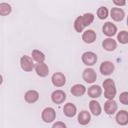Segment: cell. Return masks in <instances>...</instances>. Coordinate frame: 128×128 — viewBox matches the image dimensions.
<instances>
[{
  "label": "cell",
  "mask_w": 128,
  "mask_h": 128,
  "mask_svg": "<svg viewBox=\"0 0 128 128\" xmlns=\"http://www.w3.org/2000/svg\"><path fill=\"white\" fill-rule=\"evenodd\" d=\"M51 81H52V84L55 86V87H62L65 85L66 83V77L63 73L61 72H56L52 75L51 77Z\"/></svg>",
  "instance_id": "8"
},
{
  "label": "cell",
  "mask_w": 128,
  "mask_h": 128,
  "mask_svg": "<svg viewBox=\"0 0 128 128\" xmlns=\"http://www.w3.org/2000/svg\"><path fill=\"white\" fill-rule=\"evenodd\" d=\"M63 112H64V115H65L66 117L71 118V117H74V116L76 115V113H77V108H76V106H75L73 103H67V104H65L64 107H63Z\"/></svg>",
  "instance_id": "18"
},
{
  "label": "cell",
  "mask_w": 128,
  "mask_h": 128,
  "mask_svg": "<svg viewBox=\"0 0 128 128\" xmlns=\"http://www.w3.org/2000/svg\"><path fill=\"white\" fill-rule=\"evenodd\" d=\"M97 55L92 51H87L82 54V62L86 66H92L97 62Z\"/></svg>",
  "instance_id": "5"
},
{
  "label": "cell",
  "mask_w": 128,
  "mask_h": 128,
  "mask_svg": "<svg viewBox=\"0 0 128 128\" xmlns=\"http://www.w3.org/2000/svg\"><path fill=\"white\" fill-rule=\"evenodd\" d=\"M110 15H111V18L116 21V22H119V21H122L125 17V12L123 9L121 8H117V7H114L111 9L110 11Z\"/></svg>",
  "instance_id": "12"
},
{
  "label": "cell",
  "mask_w": 128,
  "mask_h": 128,
  "mask_svg": "<svg viewBox=\"0 0 128 128\" xmlns=\"http://www.w3.org/2000/svg\"><path fill=\"white\" fill-rule=\"evenodd\" d=\"M24 98H25V101L27 103L33 104V103H35V102L38 101V99H39V93L36 90H28L25 93Z\"/></svg>",
  "instance_id": "17"
},
{
  "label": "cell",
  "mask_w": 128,
  "mask_h": 128,
  "mask_svg": "<svg viewBox=\"0 0 128 128\" xmlns=\"http://www.w3.org/2000/svg\"><path fill=\"white\" fill-rule=\"evenodd\" d=\"M115 120L117 122V124L124 126L128 124V112L126 110H120L119 112H117Z\"/></svg>",
  "instance_id": "14"
},
{
  "label": "cell",
  "mask_w": 128,
  "mask_h": 128,
  "mask_svg": "<svg viewBox=\"0 0 128 128\" xmlns=\"http://www.w3.org/2000/svg\"><path fill=\"white\" fill-rule=\"evenodd\" d=\"M32 58L34 61H36L37 63H40V62H44L45 61V55L43 52H41L40 50H37V49H34L32 51V54H31Z\"/></svg>",
  "instance_id": "23"
},
{
  "label": "cell",
  "mask_w": 128,
  "mask_h": 128,
  "mask_svg": "<svg viewBox=\"0 0 128 128\" xmlns=\"http://www.w3.org/2000/svg\"><path fill=\"white\" fill-rule=\"evenodd\" d=\"M117 40L121 44H127L128 43V32L125 30L120 31L117 34Z\"/></svg>",
  "instance_id": "26"
},
{
  "label": "cell",
  "mask_w": 128,
  "mask_h": 128,
  "mask_svg": "<svg viewBox=\"0 0 128 128\" xmlns=\"http://www.w3.org/2000/svg\"><path fill=\"white\" fill-rule=\"evenodd\" d=\"M51 100L55 104H62L66 100V94L62 90H55L51 94Z\"/></svg>",
  "instance_id": "9"
},
{
  "label": "cell",
  "mask_w": 128,
  "mask_h": 128,
  "mask_svg": "<svg viewBox=\"0 0 128 128\" xmlns=\"http://www.w3.org/2000/svg\"><path fill=\"white\" fill-rule=\"evenodd\" d=\"M108 14H109V11H108L107 7H105V6H101V7H99L98 10H97V16H98V18L101 19V20L106 19V18L108 17Z\"/></svg>",
  "instance_id": "25"
},
{
  "label": "cell",
  "mask_w": 128,
  "mask_h": 128,
  "mask_svg": "<svg viewBox=\"0 0 128 128\" xmlns=\"http://www.w3.org/2000/svg\"><path fill=\"white\" fill-rule=\"evenodd\" d=\"M35 71H36V74L40 77H46L49 74V68L47 64H45L44 62L37 63L35 65Z\"/></svg>",
  "instance_id": "13"
},
{
  "label": "cell",
  "mask_w": 128,
  "mask_h": 128,
  "mask_svg": "<svg viewBox=\"0 0 128 128\" xmlns=\"http://www.w3.org/2000/svg\"><path fill=\"white\" fill-rule=\"evenodd\" d=\"M82 78L84 79L85 82L89 83V84H92L96 81L97 79V74L95 72L94 69L92 68H86L84 71H83V74H82Z\"/></svg>",
  "instance_id": "6"
},
{
  "label": "cell",
  "mask_w": 128,
  "mask_h": 128,
  "mask_svg": "<svg viewBox=\"0 0 128 128\" xmlns=\"http://www.w3.org/2000/svg\"><path fill=\"white\" fill-rule=\"evenodd\" d=\"M127 26H128V16H127Z\"/></svg>",
  "instance_id": "30"
},
{
  "label": "cell",
  "mask_w": 128,
  "mask_h": 128,
  "mask_svg": "<svg viewBox=\"0 0 128 128\" xmlns=\"http://www.w3.org/2000/svg\"><path fill=\"white\" fill-rule=\"evenodd\" d=\"M41 117L45 123H51L56 118V112L52 107H46L45 109H43Z\"/></svg>",
  "instance_id": "4"
},
{
  "label": "cell",
  "mask_w": 128,
  "mask_h": 128,
  "mask_svg": "<svg viewBox=\"0 0 128 128\" xmlns=\"http://www.w3.org/2000/svg\"><path fill=\"white\" fill-rule=\"evenodd\" d=\"M82 40L87 44L93 43L96 40V32L94 30H91V29L84 31L82 34Z\"/></svg>",
  "instance_id": "15"
},
{
  "label": "cell",
  "mask_w": 128,
  "mask_h": 128,
  "mask_svg": "<svg viewBox=\"0 0 128 128\" xmlns=\"http://www.w3.org/2000/svg\"><path fill=\"white\" fill-rule=\"evenodd\" d=\"M88 96L95 99V98H98L101 96L102 94V88L99 86V85H92L90 88H88Z\"/></svg>",
  "instance_id": "20"
},
{
  "label": "cell",
  "mask_w": 128,
  "mask_h": 128,
  "mask_svg": "<svg viewBox=\"0 0 128 128\" xmlns=\"http://www.w3.org/2000/svg\"><path fill=\"white\" fill-rule=\"evenodd\" d=\"M117 103L114 101V99H107V101L104 103V111L108 115H113L117 111Z\"/></svg>",
  "instance_id": "10"
},
{
  "label": "cell",
  "mask_w": 128,
  "mask_h": 128,
  "mask_svg": "<svg viewBox=\"0 0 128 128\" xmlns=\"http://www.w3.org/2000/svg\"><path fill=\"white\" fill-rule=\"evenodd\" d=\"M102 47L106 51H114L117 48V42L113 38L108 37L102 42Z\"/></svg>",
  "instance_id": "16"
},
{
  "label": "cell",
  "mask_w": 128,
  "mask_h": 128,
  "mask_svg": "<svg viewBox=\"0 0 128 128\" xmlns=\"http://www.w3.org/2000/svg\"><path fill=\"white\" fill-rule=\"evenodd\" d=\"M65 127H66V124L61 121H58L53 124V128H65Z\"/></svg>",
  "instance_id": "28"
},
{
  "label": "cell",
  "mask_w": 128,
  "mask_h": 128,
  "mask_svg": "<svg viewBox=\"0 0 128 128\" xmlns=\"http://www.w3.org/2000/svg\"><path fill=\"white\" fill-rule=\"evenodd\" d=\"M78 123L80 125H87L91 120V115L88 111L83 110L78 114Z\"/></svg>",
  "instance_id": "22"
},
{
  "label": "cell",
  "mask_w": 128,
  "mask_h": 128,
  "mask_svg": "<svg viewBox=\"0 0 128 128\" xmlns=\"http://www.w3.org/2000/svg\"><path fill=\"white\" fill-rule=\"evenodd\" d=\"M20 66L25 72H30L33 69H35V65L33 63V58H31L30 56H27V55H24L21 57Z\"/></svg>",
  "instance_id": "3"
},
{
  "label": "cell",
  "mask_w": 128,
  "mask_h": 128,
  "mask_svg": "<svg viewBox=\"0 0 128 128\" xmlns=\"http://www.w3.org/2000/svg\"><path fill=\"white\" fill-rule=\"evenodd\" d=\"M103 88H104V97L106 99H114V97L116 96V86L114 81L110 78L104 80Z\"/></svg>",
  "instance_id": "2"
},
{
  "label": "cell",
  "mask_w": 128,
  "mask_h": 128,
  "mask_svg": "<svg viewBox=\"0 0 128 128\" xmlns=\"http://www.w3.org/2000/svg\"><path fill=\"white\" fill-rule=\"evenodd\" d=\"M114 69H115V66L111 61H103L99 67L101 74L104 76H108V75L112 74Z\"/></svg>",
  "instance_id": "7"
},
{
  "label": "cell",
  "mask_w": 128,
  "mask_h": 128,
  "mask_svg": "<svg viewBox=\"0 0 128 128\" xmlns=\"http://www.w3.org/2000/svg\"><path fill=\"white\" fill-rule=\"evenodd\" d=\"M12 11V8H11V5L8 4V3H1L0 4V14L1 16H6L8 14H10Z\"/></svg>",
  "instance_id": "24"
},
{
  "label": "cell",
  "mask_w": 128,
  "mask_h": 128,
  "mask_svg": "<svg viewBox=\"0 0 128 128\" xmlns=\"http://www.w3.org/2000/svg\"><path fill=\"white\" fill-rule=\"evenodd\" d=\"M70 92H71L72 95H74V96H76V97H80V96H82V95L85 94L86 88H85V86L82 85V84H75V85H73V86L71 87Z\"/></svg>",
  "instance_id": "19"
},
{
  "label": "cell",
  "mask_w": 128,
  "mask_h": 128,
  "mask_svg": "<svg viewBox=\"0 0 128 128\" xmlns=\"http://www.w3.org/2000/svg\"><path fill=\"white\" fill-rule=\"evenodd\" d=\"M89 109H90V112L95 116H99L101 114V112H102L101 105L96 100H91L89 102Z\"/></svg>",
  "instance_id": "21"
},
{
  "label": "cell",
  "mask_w": 128,
  "mask_h": 128,
  "mask_svg": "<svg viewBox=\"0 0 128 128\" xmlns=\"http://www.w3.org/2000/svg\"><path fill=\"white\" fill-rule=\"evenodd\" d=\"M94 21V15L92 13H85L82 16H78L74 21V29L76 32H82L85 27L89 26Z\"/></svg>",
  "instance_id": "1"
},
{
  "label": "cell",
  "mask_w": 128,
  "mask_h": 128,
  "mask_svg": "<svg viewBox=\"0 0 128 128\" xmlns=\"http://www.w3.org/2000/svg\"><path fill=\"white\" fill-rule=\"evenodd\" d=\"M119 101L123 105H128V92H122L119 96Z\"/></svg>",
  "instance_id": "27"
},
{
  "label": "cell",
  "mask_w": 128,
  "mask_h": 128,
  "mask_svg": "<svg viewBox=\"0 0 128 128\" xmlns=\"http://www.w3.org/2000/svg\"><path fill=\"white\" fill-rule=\"evenodd\" d=\"M103 33L108 37H113L117 33V27L112 22H106L102 28Z\"/></svg>",
  "instance_id": "11"
},
{
  "label": "cell",
  "mask_w": 128,
  "mask_h": 128,
  "mask_svg": "<svg viewBox=\"0 0 128 128\" xmlns=\"http://www.w3.org/2000/svg\"><path fill=\"white\" fill-rule=\"evenodd\" d=\"M113 3L116 6H124L126 4V0H113Z\"/></svg>",
  "instance_id": "29"
}]
</instances>
